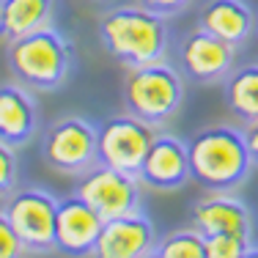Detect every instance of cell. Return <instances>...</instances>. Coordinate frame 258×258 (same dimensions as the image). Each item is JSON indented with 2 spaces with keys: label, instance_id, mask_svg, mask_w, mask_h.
I'll list each match as a JSON object with an SVG mask.
<instances>
[{
  "label": "cell",
  "instance_id": "6da1fadb",
  "mask_svg": "<svg viewBox=\"0 0 258 258\" xmlns=\"http://www.w3.org/2000/svg\"><path fill=\"white\" fill-rule=\"evenodd\" d=\"M189 179L206 192H236L253 170L244 129L233 124H212L187 140Z\"/></svg>",
  "mask_w": 258,
  "mask_h": 258
},
{
  "label": "cell",
  "instance_id": "7a4b0ae2",
  "mask_svg": "<svg viewBox=\"0 0 258 258\" xmlns=\"http://www.w3.org/2000/svg\"><path fill=\"white\" fill-rule=\"evenodd\" d=\"M99 39L113 60L124 69L165 60L170 50L168 17L146 6H115L99 17Z\"/></svg>",
  "mask_w": 258,
  "mask_h": 258
},
{
  "label": "cell",
  "instance_id": "3957f363",
  "mask_svg": "<svg viewBox=\"0 0 258 258\" xmlns=\"http://www.w3.org/2000/svg\"><path fill=\"white\" fill-rule=\"evenodd\" d=\"M6 63L14 80L30 91H58L72 75L75 47L60 30L47 25L20 39H9Z\"/></svg>",
  "mask_w": 258,
  "mask_h": 258
},
{
  "label": "cell",
  "instance_id": "277c9868",
  "mask_svg": "<svg viewBox=\"0 0 258 258\" xmlns=\"http://www.w3.org/2000/svg\"><path fill=\"white\" fill-rule=\"evenodd\" d=\"M126 113L149 126H168L184 104V75L168 58L126 69L121 83Z\"/></svg>",
  "mask_w": 258,
  "mask_h": 258
},
{
  "label": "cell",
  "instance_id": "5b68a950",
  "mask_svg": "<svg viewBox=\"0 0 258 258\" xmlns=\"http://www.w3.org/2000/svg\"><path fill=\"white\" fill-rule=\"evenodd\" d=\"M96 140H99V132L91 121L80 115H63L44 129L41 159L55 173L80 176L99 162Z\"/></svg>",
  "mask_w": 258,
  "mask_h": 258
},
{
  "label": "cell",
  "instance_id": "8992f818",
  "mask_svg": "<svg viewBox=\"0 0 258 258\" xmlns=\"http://www.w3.org/2000/svg\"><path fill=\"white\" fill-rule=\"evenodd\" d=\"M9 223L22 239L28 253H52L55 250V214L58 198L39 187H17L3 206Z\"/></svg>",
  "mask_w": 258,
  "mask_h": 258
},
{
  "label": "cell",
  "instance_id": "52a82bcc",
  "mask_svg": "<svg viewBox=\"0 0 258 258\" xmlns=\"http://www.w3.org/2000/svg\"><path fill=\"white\" fill-rule=\"evenodd\" d=\"M75 192L102 220H113V217H121V214H132L143 209L138 176L107 168V165H99V162L94 168H88L85 173H80Z\"/></svg>",
  "mask_w": 258,
  "mask_h": 258
},
{
  "label": "cell",
  "instance_id": "ba28073f",
  "mask_svg": "<svg viewBox=\"0 0 258 258\" xmlns=\"http://www.w3.org/2000/svg\"><path fill=\"white\" fill-rule=\"evenodd\" d=\"M96 132H99V140H96L99 165H107V168L135 173V176H138L146 151H149L151 140L157 135L154 126L135 118L132 113L113 115L102 126H96Z\"/></svg>",
  "mask_w": 258,
  "mask_h": 258
},
{
  "label": "cell",
  "instance_id": "9c48e42d",
  "mask_svg": "<svg viewBox=\"0 0 258 258\" xmlns=\"http://www.w3.org/2000/svg\"><path fill=\"white\" fill-rule=\"evenodd\" d=\"M236 50L239 47L217 39L204 28L189 30L179 41L176 50V66L187 80L198 85H217L233 72L236 66Z\"/></svg>",
  "mask_w": 258,
  "mask_h": 258
},
{
  "label": "cell",
  "instance_id": "30bf717a",
  "mask_svg": "<svg viewBox=\"0 0 258 258\" xmlns=\"http://www.w3.org/2000/svg\"><path fill=\"white\" fill-rule=\"evenodd\" d=\"M159 236L149 217L140 212L104 220L91 255L96 258H149L154 255Z\"/></svg>",
  "mask_w": 258,
  "mask_h": 258
},
{
  "label": "cell",
  "instance_id": "8fae6325",
  "mask_svg": "<svg viewBox=\"0 0 258 258\" xmlns=\"http://www.w3.org/2000/svg\"><path fill=\"white\" fill-rule=\"evenodd\" d=\"M140 184L159 192H173L189 181V157L187 143L176 135H154L149 151L143 157V165L138 170Z\"/></svg>",
  "mask_w": 258,
  "mask_h": 258
},
{
  "label": "cell",
  "instance_id": "7c38bea8",
  "mask_svg": "<svg viewBox=\"0 0 258 258\" xmlns=\"http://www.w3.org/2000/svg\"><path fill=\"white\" fill-rule=\"evenodd\" d=\"M104 220L94 212L83 198L66 195L58 198V214H55V250L66 255H91L96 239H99Z\"/></svg>",
  "mask_w": 258,
  "mask_h": 258
},
{
  "label": "cell",
  "instance_id": "4fadbf2b",
  "mask_svg": "<svg viewBox=\"0 0 258 258\" xmlns=\"http://www.w3.org/2000/svg\"><path fill=\"white\" fill-rule=\"evenodd\" d=\"M189 220L204 236L214 233H247L253 236V212L231 192H212L189 206Z\"/></svg>",
  "mask_w": 258,
  "mask_h": 258
},
{
  "label": "cell",
  "instance_id": "5bb4252c",
  "mask_svg": "<svg viewBox=\"0 0 258 258\" xmlns=\"http://www.w3.org/2000/svg\"><path fill=\"white\" fill-rule=\"evenodd\" d=\"M198 28L233 47H244L258 30V17L247 0H206L198 11Z\"/></svg>",
  "mask_w": 258,
  "mask_h": 258
},
{
  "label": "cell",
  "instance_id": "9a60e30c",
  "mask_svg": "<svg viewBox=\"0 0 258 258\" xmlns=\"http://www.w3.org/2000/svg\"><path fill=\"white\" fill-rule=\"evenodd\" d=\"M36 129H39V107L30 88L20 80L0 83V140L20 149L33 140Z\"/></svg>",
  "mask_w": 258,
  "mask_h": 258
},
{
  "label": "cell",
  "instance_id": "2e32d148",
  "mask_svg": "<svg viewBox=\"0 0 258 258\" xmlns=\"http://www.w3.org/2000/svg\"><path fill=\"white\" fill-rule=\"evenodd\" d=\"M225 104L239 121H258V63L233 66V72L223 80Z\"/></svg>",
  "mask_w": 258,
  "mask_h": 258
},
{
  "label": "cell",
  "instance_id": "e0dca14e",
  "mask_svg": "<svg viewBox=\"0 0 258 258\" xmlns=\"http://www.w3.org/2000/svg\"><path fill=\"white\" fill-rule=\"evenodd\" d=\"M55 0H3L6 41L52 25Z\"/></svg>",
  "mask_w": 258,
  "mask_h": 258
},
{
  "label": "cell",
  "instance_id": "ac0fdd59",
  "mask_svg": "<svg viewBox=\"0 0 258 258\" xmlns=\"http://www.w3.org/2000/svg\"><path fill=\"white\" fill-rule=\"evenodd\" d=\"M154 258H206V236L198 228H181L159 236Z\"/></svg>",
  "mask_w": 258,
  "mask_h": 258
},
{
  "label": "cell",
  "instance_id": "d6986e66",
  "mask_svg": "<svg viewBox=\"0 0 258 258\" xmlns=\"http://www.w3.org/2000/svg\"><path fill=\"white\" fill-rule=\"evenodd\" d=\"M258 255L253 247V236L247 233H214L206 236V258H244Z\"/></svg>",
  "mask_w": 258,
  "mask_h": 258
},
{
  "label": "cell",
  "instance_id": "ffe728a7",
  "mask_svg": "<svg viewBox=\"0 0 258 258\" xmlns=\"http://www.w3.org/2000/svg\"><path fill=\"white\" fill-rule=\"evenodd\" d=\"M20 187V159L11 143L0 140V201H6Z\"/></svg>",
  "mask_w": 258,
  "mask_h": 258
},
{
  "label": "cell",
  "instance_id": "44dd1931",
  "mask_svg": "<svg viewBox=\"0 0 258 258\" xmlns=\"http://www.w3.org/2000/svg\"><path fill=\"white\" fill-rule=\"evenodd\" d=\"M25 244H22V239L17 236L14 225L9 223V217H6V212L0 209V258H20L25 255Z\"/></svg>",
  "mask_w": 258,
  "mask_h": 258
},
{
  "label": "cell",
  "instance_id": "7402d4cb",
  "mask_svg": "<svg viewBox=\"0 0 258 258\" xmlns=\"http://www.w3.org/2000/svg\"><path fill=\"white\" fill-rule=\"evenodd\" d=\"M138 3L151 9V11H157V14H162V17H176L184 9H189L192 0H138Z\"/></svg>",
  "mask_w": 258,
  "mask_h": 258
},
{
  "label": "cell",
  "instance_id": "603a6c76",
  "mask_svg": "<svg viewBox=\"0 0 258 258\" xmlns=\"http://www.w3.org/2000/svg\"><path fill=\"white\" fill-rule=\"evenodd\" d=\"M244 140H247L250 157H253V165H258V121H250L244 126Z\"/></svg>",
  "mask_w": 258,
  "mask_h": 258
},
{
  "label": "cell",
  "instance_id": "cb8c5ba5",
  "mask_svg": "<svg viewBox=\"0 0 258 258\" xmlns=\"http://www.w3.org/2000/svg\"><path fill=\"white\" fill-rule=\"evenodd\" d=\"M0 39H6V20H3V0H0Z\"/></svg>",
  "mask_w": 258,
  "mask_h": 258
}]
</instances>
